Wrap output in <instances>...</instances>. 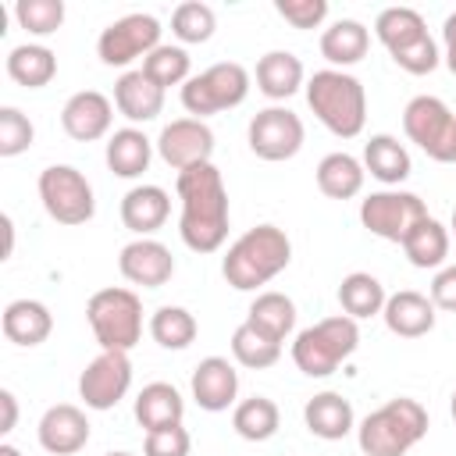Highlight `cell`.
Returning <instances> with one entry per match:
<instances>
[{
	"instance_id": "cell-8",
	"label": "cell",
	"mask_w": 456,
	"mask_h": 456,
	"mask_svg": "<svg viewBox=\"0 0 456 456\" xmlns=\"http://www.w3.org/2000/svg\"><path fill=\"white\" fill-rule=\"evenodd\" d=\"M403 132L431 160L456 164V114L438 96H413L403 110Z\"/></svg>"
},
{
	"instance_id": "cell-32",
	"label": "cell",
	"mask_w": 456,
	"mask_h": 456,
	"mask_svg": "<svg viewBox=\"0 0 456 456\" xmlns=\"http://www.w3.org/2000/svg\"><path fill=\"white\" fill-rule=\"evenodd\" d=\"M385 299H388L385 296V285L374 274H367V271H353L338 285V303H342L346 317H353V321H363V317L381 314L385 310Z\"/></svg>"
},
{
	"instance_id": "cell-34",
	"label": "cell",
	"mask_w": 456,
	"mask_h": 456,
	"mask_svg": "<svg viewBox=\"0 0 456 456\" xmlns=\"http://www.w3.org/2000/svg\"><path fill=\"white\" fill-rule=\"evenodd\" d=\"M278 424H281V410H278V403L267 399V395H249V399H242V403L235 406V413H232V428H235L239 438H246V442H267V438H274Z\"/></svg>"
},
{
	"instance_id": "cell-30",
	"label": "cell",
	"mask_w": 456,
	"mask_h": 456,
	"mask_svg": "<svg viewBox=\"0 0 456 456\" xmlns=\"http://www.w3.org/2000/svg\"><path fill=\"white\" fill-rule=\"evenodd\" d=\"M399 246H403V253H406V260H410L413 267H420V271L442 267L445 256H449V228L428 214L424 221H417V224L410 228V235H406Z\"/></svg>"
},
{
	"instance_id": "cell-24",
	"label": "cell",
	"mask_w": 456,
	"mask_h": 456,
	"mask_svg": "<svg viewBox=\"0 0 456 456\" xmlns=\"http://www.w3.org/2000/svg\"><path fill=\"white\" fill-rule=\"evenodd\" d=\"M303 420H306L310 435H317L324 442H338L353 431V406L342 392H317L303 406Z\"/></svg>"
},
{
	"instance_id": "cell-16",
	"label": "cell",
	"mask_w": 456,
	"mask_h": 456,
	"mask_svg": "<svg viewBox=\"0 0 456 456\" xmlns=\"http://www.w3.org/2000/svg\"><path fill=\"white\" fill-rule=\"evenodd\" d=\"M110 121H114V103L110 96H103L100 89H82L75 96H68L64 110H61V125L71 139L78 142H93V139H103L110 132Z\"/></svg>"
},
{
	"instance_id": "cell-35",
	"label": "cell",
	"mask_w": 456,
	"mask_h": 456,
	"mask_svg": "<svg viewBox=\"0 0 456 456\" xmlns=\"http://www.w3.org/2000/svg\"><path fill=\"white\" fill-rule=\"evenodd\" d=\"M374 36L385 43V50H399L420 36H428V25H424V14L413 11V7H385L378 18H374Z\"/></svg>"
},
{
	"instance_id": "cell-19",
	"label": "cell",
	"mask_w": 456,
	"mask_h": 456,
	"mask_svg": "<svg viewBox=\"0 0 456 456\" xmlns=\"http://www.w3.org/2000/svg\"><path fill=\"white\" fill-rule=\"evenodd\" d=\"M381 317H385V328L392 335H399V338H420V335H428L435 328V317L438 314H435L431 296H424L417 289H399V292H392L385 299Z\"/></svg>"
},
{
	"instance_id": "cell-7",
	"label": "cell",
	"mask_w": 456,
	"mask_h": 456,
	"mask_svg": "<svg viewBox=\"0 0 456 456\" xmlns=\"http://www.w3.org/2000/svg\"><path fill=\"white\" fill-rule=\"evenodd\" d=\"M246 93H249V71L235 61H221V64H210L207 71L192 75L182 86V107L203 121L210 114L239 107L246 100Z\"/></svg>"
},
{
	"instance_id": "cell-5",
	"label": "cell",
	"mask_w": 456,
	"mask_h": 456,
	"mask_svg": "<svg viewBox=\"0 0 456 456\" xmlns=\"http://www.w3.org/2000/svg\"><path fill=\"white\" fill-rule=\"evenodd\" d=\"M360 346V328L353 317L335 314L310 328H303L292 342V363L306 378H328L338 370L342 360H349Z\"/></svg>"
},
{
	"instance_id": "cell-49",
	"label": "cell",
	"mask_w": 456,
	"mask_h": 456,
	"mask_svg": "<svg viewBox=\"0 0 456 456\" xmlns=\"http://www.w3.org/2000/svg\"><path fill=\"white\" fill-rule=\"evenodd\" d=\"M103 456H132V452H125V449H118V452H103Z\"/></svg>"
},
{
	"instance_id": "cell-41",
	"label": "cell",
	"mask_w": 456,
	"mask_h": 456,
	"mask_svg": "<svg viewBox=\"0 0 456 456\" xmlns=\"http://www.w3.org/2000/svg\"><path fill=\"white\" fill-rule=\"evenodd\" d=\"M36 128L18 107H0V157H18L32 146Z\"/></svg>"
},
{
	"instance_id": "cell-31",
	"label": "cell",
	"mask_w": 456,
	"mask_h": 456,
	"mask_svg": "<svg viewBox=\"0 0 456 456\" xmlns=\"http://www.w3.org/2000/svg\"><path fill=\"white\" fill-rule=\"evenodd\" d=\"M7 75L25 89H43L57 75V53L43 43H21L7 53Z\"/></svg>"
},
{
	"instance_id": "cell-28",
	"label": "cell",
	"mask_w": 456,
	"mask_h": 456,
	"mask_svg": "<svg viewBox=\"0 0 456 456\" xmlns=\"http://www.w3.org/2000/svg\"><path fill=\"white\" fill-rule=\"evenodd\" d=\"M363 178H367L363 160H356L346 150H335V153L321 157V164H317V189L328 200H353V196H360Z\"/></svg>"
},
{
	"instance_id": "cell-3",
	"label": "cell",
	"mask_w": 456,
	"mask_h": 456,
	"mask_svg": "<svg viewBox=\"0 0 456 456\" xmlns=\"http://www.w3.org/2000/svg\"><path fill=\"white\" fill-rule=\"evenodd\" d=\"M306 103L317 114V121L338 139H353L367 125V89L349 71H314L306 82Z\"/></svg>"
},
{
	"instance_id": "cell-48",
	"label": "cell",
	"mask_w": 456,
	"mask_h": 456,
	"mask_svg": "<svg viewBox=\"0 0 456 456\" xmlns=\"http://www.w3.org/2000/svg\"><path fill=\"white\" fill-rule=\"evenodd\" d=\"M0 456H21V449L11 445V442H4V445H0Z\"/></svg>"
},
{
	"instance_id": "cell-46",
	"label": "cell",
	"mask_w": 456,
	"mask_h": 456,
	"mask_svg": "<svg viewBox=\"0 0 456 456\" xmlns=\"http://www.w3.org/2000/svg\"><path fill=\"white\" fill-rule=\"evenodd\" d=\"M0 406H4V420H0V435H11L18 424V399L11 388H0Z\"/></svg>"
},
{
	"instance_id": "cell-39",
	"label": "cell",
	"mask_w": 456,
	"mask_h": 456,
	"mask_svg": "<svg viewBox=\"0 0 456 456\" xmlns=\"http://www.w3.org/2000/svg\"><path fill=\"white\" fill-rule=\"evenodd\" d=\"M217 28V14L210 4L203 0H185L175 7L171 14V32L182 39V43H207Z\"/></svg>"
},
{
	"instance_id": "cell-47",
	"label": "cell",
	"mask_w": 456,
	"mask_h": 456,
	"mask_svg": "<svg viewBox=\"0 0 456 456\" xmlns=\"http://www.w3.org/2000/svg\"><path fill=\"white\" fill-rule=\"evenodd\" d=\"M442 39H445V64H449V71L456 75V11L445 18V25H442Z\"/></svg>"
},
{
	"instance_id": "cell-25",
	"label": "cell",
	"mask_w": 456,
	"mask_h": 456,
	"mask_svg": "<svg viewBox=\"0 0 456 456\" xmlns=\"http://www.w3.org/2000/svg\"><path fill=\"white\" fill-rule=\"evenodd\" d=\"M185 417V399L175 385L167 381H150L142 385V392L135 395V420L142 424V431H157V428H171L182 424Z\"/></svg>"
},
{
	"instance_id": "cell-38",
	"label": "cell",
	"mask_w": 456,
	"mask_h": 456,
	"mask_svg": "<svg viewBox=\"0 0 456 456\" xmlns=\"http://www.w3.org/2000/svg\"><path fill=\"white\" fill-rule=\"evenodd\" d=\"M142 75L150 82H157L164 93L167 86H185L192 75H189V53L182 46H171V43H160L146 61H142Z\"/></svg>"
},
{
	"instance_id": "cell-14",
	"label": "cell",
	"mask_w": 456,
	"mask_h": 456,
	"mask_svg": "<svg viewBox=\"0 0 456 456\" xmlns=\"http://www.w3.org/2000/svg\"><path fill=\"white\" fill-rule=\"evenodd\" d=\"M157 153L175 171H185V167H196V164H210V157H214V132L200 118H175L171 125L160 128Z\"/></svg>"
},
{
	"instance_id": "cell-51",
	"label": "cell",
	"mask_w": 456,
	"mask_h": 456,
	"mask_svg": "<svg viewBox=\"0 0 456 456\" xmlns=\"http://www.w3.org/2000/svg\"><path fill=\"white\" fill-rule=\"evenodd\" d=\"M449 228H452V239H456V210H452V224Z\"/></svg>"
},
{
	"instance_id": "cell-10",
	"label": "cell",
	"mask_w": 456,
	"mask_h": 456,
	"mask_svg": "<svg viewBox=\"0 0 456 456\" xmlns=\"http://www.w3.org/2000/svg\"><path fill=\"white\" fill-rule=\"evenodd\" d=\"M424 217H428L424 200L406 189H381V192H370L367 200H360L363 228L385 242H403L410 235V228Z\"/></svg>"
},
{
	"instance_id": "cell-40",
	"label": "cell",
	"mask_w": 456,
	"mask_h": 456,
	"mask_svg": "<svg viewBox=\"0 0 456 456\" xmlns=\"http://www.w3.org/2000/svg\"><path fill=\"white\" fill-rule=\"evenodd\" d=\"M14 18L32 36H50L64 21V0H18Z\"/></svg>"
},
{
	"instance_id": "cell-9",
	"label": "cell",
	"mask_w": 456,
	"mask_h": 456,
	"mask_svg": "<svg viewBox=\"0 0 456 456\" xmlns=\"http://www.w3.org/2000/svg\"><path fill=\"white\" fill-rule=\"evenodd\" d=\"M39 200L57 224H86L96 214L93 185L71 164H50L39 171Z\"/></svg>"
},
{
	"instance_id": "cell-15",
	"label": "cell",
	"mask_w": 456,
	"mask_h": 456,
	"mask_svg": "<svg viewBox=\"0 0 456 456\" xmlns=\"http://www.w3.org/2000/svg\"><path fill=\"white\" fill-rule=\"evenodd\" d=\"M118 271L125 281L142 285V289H160L171 281L175 274V256L164 242L157 239H132L121 256H118Z\"/></svg>"
},
{
	"instance_id": "cell-22",
	"label": "cell",
	"mask_w": 456,
	"mask_h": 456,
	"mask_svg": "<svg viewBox=\"0 0 456 456\" xmlns=\"http://www.w3.org/2000/svg\"><path fill=\"white\" fill-rule=\"evenodd\" d=\"M4 335H7V342H14V346H39V342H46L50 338V331H53V314H50V306L46 303H39V299H14V303H7L4 306Z\"/></svg>"
},
{
	"instance_id": "cell-37",
	"label": "cell",
	"mask_w": 456,
	"mask_h": 456,
	"mask_svg": "<svg viewBox=\"0 0 456 456\" xmlns=\"http://www.w3.org/2000/svg\"><path fill=\"white\" fill-rule=\"evenodd\" d=\"M196 331H200V324H196V317L185 306H160L150 317V335L164 349H185V346H192L196 342Z\"/></svg>"
},
{
	"instance_id": "cell-2",
	"label": "cell",
	"mask_w": 456,
	"mask_h": 456,
	"mask_svg": "<svg viewBox=\"0 0 456 456\" xmlns=\"http://www.w3.org/2000/svg\"><path fill=\"white\" fill-rule=\"evenodd\" d=\"M292 260V242L278 224H256L249 232H242L224 260H221V274L232 289L239 292H253L260 285H267L271 278H278Z\"/></svg>"
},
{
	"instance_id": "cell-36",
	"label": "cell",
	"mask_w": 456,
	"mask_h": 456,
	"mask_svg": "<svg viewBox=\"0 0 456 456\" xmlns=\"http://www.w3.org/2000/svg\"><path fill=\"white\" fill-rule=\"evenodd\" d=\"M246 321H253L256 328H264L267 335H274V338L285 342L292 335V328H296V303L285 292H260L249 303Z\"/></svg>"
},
{
	"instance_id": "cell-44",
	"label": "cell",
	"mask_w": 456,
	"mask_h": 456,
	"mask_svg": "<svg viewBox=\"0 0 456 456\" xmlns=\"http://www.w3.org/2000/svg\"><path fill=\"white\" fill-rule=\"evenodd\" d=\"M274 11L292 28H317L328 18V0H274Z\"/></svg>"
},
{
	"instance_id": "cell-21",
	"label": "cell",
	"mask_w": 456,
	"mask_h": 456,
	"mask_svg": "<svg viewBox=\"0 0 456 456\" xmlns=\"http://www.w3.org/2000/svg\"><path fill=\"white\" fill-rule=\"evenodd\" d=\"M114 107L128 118V121H153L160 110H164V89L157 82H150L142 75V68L135 71H125L118 82H114Z\"/></svg>"
},
{
	"instance_id": "cell-12",
	"label": "cell",
	"mask_w": 456,
	"mask_h": 456,
	"mask_svg": "<svg viewBox=\"0 0 456 456\" xmlns=\"http://www.w3.org/2000/svg\"><path fill=\"white\" fill-rule=\"evenodd\" d=\"M157 46H160V21L153 14H125L110 21L96 39V53L107 68H125L139 57L146 61Z\"/></svg>"
},
{
	"instance_id": "cell-13",
	"label": "cell",
	"mask_w": 456,
	"mask_h": 456,
	"mask_svg": "<svg viewBox=\"0 0 456 456\" xmlns=\"http://www.w3.org/2000/svg\"><path fill=\"white\" fill-rule=\"evenodd\" d=\"M132 388V360L128 353H110L100 349V356H93L78 378V395L89 410H114L125 392Z\"/></svg>"
},
{
	"instance_id": "cell-6",
	"label": "cell",
	"mask_w": 456,
	"mask_h": 456,
	"mask_svg": "<svg viewBox=\"0 0 456 456\" xmlns=\"http://www.w3.org/2000/svg\"><path fill=\"white\" fill-rule=\"evenodd\" d=\"M86 321L100 349H110V353H128L142 338V303L132 289H121V285L93 292L86 303Z\"/></svg>"
},
{
	"instance_id": "cell-27",
	"label": "cell",
	"mask_w": 456,
	"mask_h": 456,
	"mask_svg": "<svg viewBox=\"0 0 456 456\" xmlns=\"http://www.w3.org/2000/svg\"><path fill=\"white\" fill-rule=\"evenodd\" d=\"M363 171H370V178L381 185H399L410 178V153L395 135L378 132L363 146Z\"/></svg>"
},
{
	"instance_id": "cell-1",
	"label": "cell",
	"mask_w": 456,
	"mask_h": 456,
	"mask_svg": "<svg viewBox=\"0 0 456 456\" xmlns=\"http://www.w3.org/2000/svg\"><path fill=\"white\" fill-rule=\"evenodd\" d=\"M182 217L178 235L192 253H217L228 239V189L214 164H196L175 178Z\"/></svg>"
},
{
	"instance_id": "cell-26",
	"label": "cell",
	"mask_w": 456,
	"mask_h": 456,
	"mask_svg": "<svg viewBox=\"0 0 456 456\" xmlns=\"http://www.w3.org/2000/svg\"><path fill=\"white\" fill-rule=\"evenodd\" d=\"M303 61L292 50H267L256 61V89L267 100H289L303 86Z\"/></svg>"
},
{
	"instance_id": "cell-42",
	"label": "cell",
	"mask_w": 456,
	"mask_h": 456,
	"mask_svg": "<svg viewBox=\"0 0 456 456\" xmlns=\"http://www.w3.org/2000/svg\"><path fill=\"white\" fill-rule=\"evenodd\" d=\"M392 61H395L403 71H410V75H428V71L438 68V46H435L431 36H420V39H413V43L392 50Z\"/></svg>"
},
{
	"instance_id": "cell-33",
	"label": "cell",
	"mask_w": 456,
	"mask_h": 456,
	"mask_svg": "<svg viewBox=\"0 0 456 456\" xmlns=\"http://www.w3.org/2000/svg\"><path fill=\"white\" fill-rule=\"evenodd\" d=\"M232 356L249 367V370H264V367H274L278 356H281V338L267 335L264 328H256L253 321H242L232 335Z\"/></svg>"
},
{
	"instance_id": "cell-29",
	"label": "cell",
	"mask_w": 456,
	"mask_h": 456,
	"mask_svg": "<svg viewBox=\"0 0 456 456\" xmlns=\"http://www.w3.org/2000/svg\"><path fill=\"white\" fill-rule=\"evenodd\" d=\"M107 167L118 175V178H139L150 160H153V142L139 132V128H118L110 139H107Z\"/></svg>"
},
{
	"instance_id": "cell-23",
	"label": "cell",
	"mask_w": 456,
	"mask_h": 456,
	"mask_svg": "<svg viewBox=\"0 0 456 456\" xmlns=\"http://www.w3.org/2000/svg\"><path fill=\"white\" fill-rule=\"evenodd\" d=\"M367 46H370V32L356 18H338L321 32V57L338 71H346L349 64H360L367 57Z\"/></svg>"
},
{
	"instance_id": "cell-20",
	"label": "cell",
	"mask_w": 456,
	"mask_h": 456,
	"mask_svg": "<svg viewBox=\"0 0 456 456\" xmlns=\"http://www.w3.org/2000/svg\"><path fill=\"white\" fill-rule=\"evenodd\" d=\"M167 214H171V196L160 185H135L121 196V224L139 239L164 228Z\"/></svg>"
},
{
	"instance_id": "cell-11",
	"label": "cell",
	"mask_w": 456,
	"mask_h": 456,
	"mask_svg": "<svg viewBox=\"0 0 456 456\" xmlns=\"http://www.w3.org/2000/svg\"><path fill=\"white\" fill-rule=\"evenodd\" d=\"M303 139H306V128H303V118L289 107H264L253 114L249 128H246V142L249 150L260 157V160H292L299 150H303Z\"/></svg>"
},
{
	"instance_id": "cell-45",
	"label": "cell",
	"mask_w": 456,
	"mask_h": 456,
	"mask_svg": "<svg viewBox=\"0 0 456 456\" xmlns=\"http://www.w3.org/2000/svg\"><path fill=\"white\" fill-rule=\"evenodd\" d=\"M431 303H435V310L456 314V264H449V267H442L435 274V281H431Z\"/></svg>"
},
{
	"instance_id": "cell-17",
	"label": "cell",
	"mask_w": 456,
	"mask_h": 456,
	"mask_svg": "<svg viewBox=\"0 0 456 456\" xmlns=\"http://www.w3.org/2000/svg\"><path fill=\"white\" fill-rule=\"evenodd\" d=\"M89 442V420L75 403H57L39 420V445L53 456H75Z\"/></svg>"
},
{
	"instance_id": "cell-18",
	"label": "cell",
	"mask_w": 456,
	"mask_h": 456,
	"mask_svg": "<svg viewBox=\"0 0 456 456\" xmlns=\"http://www.w3.org/2000/svg\"><path fill=\"white\" fill-rule=\"evenodd\" d=\"M239 395V374L224 356H207L192 370V399L207 413H221Z\"/></svg>"
},
{
	"instance_id": "cell-43",
	"label": "cell",
	"mask_w": 456,
	"mask_h": 456,
	"mask_svg": "<svg viewBox=\"0 0 456 456\" xmlns=\"http://www.w3.org/2000/svg\"><path fill=\"white\" fill-rule=\"evenodd\" d=\"M189 449H192V438L182 424L146 431L142 438V456H189Z\"/></svg>"
},
{
	"instance_id": "cell-50",
	"label": "cell",
	"mask_w": 456,
	"mask_h": 456,
	"mask_svg": "<svg viewBox=\"0 0 456 456\" xmlns=\"http://www.w3.org/2000/svg\"><path fill=\"white\" fill-rule=\"evenodd\" d=\"M449 410H452V420H456V392H452V403H449Z\"/></svg>"
},
{
	"instance_id": "cell-4",
	"label": "cell",
	"mask_w": 456,
	"mask_h": 456,
	"mask_svg": "<svg viewBox=\"0 0 456 456\" xmlns=\"http://www.w3.org/2000/svg\"><path fill=\"white\" fill-rule=\"evenodd\" d=\"M424 435H428V410L410 395L388 399L385 406L370 410L356 428V442L363 456H406Z\"/></svg>"
}]
</instances>
